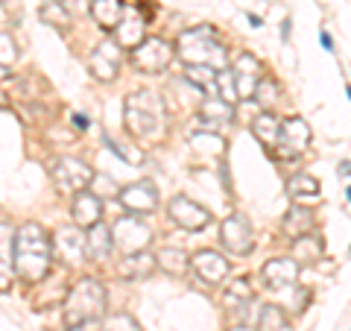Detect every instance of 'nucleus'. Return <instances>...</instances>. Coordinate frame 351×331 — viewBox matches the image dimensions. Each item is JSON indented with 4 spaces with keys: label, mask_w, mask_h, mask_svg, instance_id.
Returning a JSON list of instances; mask_svg holds the SVG:
<instances>
[{
    "label": "nucleus",
    "mask_w": 351,
    "mask_h": 331,
    "mask_svg": "<svg viewBox=\"0 0 351 331\" xmlns=\"http://www.w3.org/2000/svg\"><path fill=\"white\" fill-rule=\"evenodd\" d=\"M53 261V238L44 231L41 223H24L15 229L12 240V264L15 275L27 284H38L47 279Z\"/></svg>",
    "instance_id": "nucleus-1"
},
{
    "label": "nucleus",
    "mask_w": 351,
    "mask_h": 331,
    "mask_svg": "<svg viewBox=\"0 0 351 331\" xmlns=\"http://www.w3.org/2000/svg\"><path fill=\"white\" fill-rule=\"evenodd\" d=\"M108 308V293L106 288L91 275L73 282L68 293H64V305H62V319L64 328H80V326H94L100 317H106Z\"/></svg>",
    "instance_id": "nucleus-2"
},
{
    "label": "nucleus",
    "mask_w": 351,
    "mask_h": 331,
    "mask_svg": "<svg viewBox=\"0 0 351 331\" xmlns=\"http://www.w3.org/2000/svg\"><path fill=\"white\" fill-rule=\"evenodd\" d=\"M176 56L184 65H205V68L214 71H226L228 68V50L226 44L219 41L214 27H191L182 30L179 38H176Z\"/></svg>",
    "instance_id": "nucleus-3"
},
{
    "label": "nucleus",
    "mask_w": 351,
    "mask_h": 331,
    "mask_svg": "<svg viewBox=\"0 0 351 331\" xmlns=\"http://www.w3.org/2000/svg\"><path fill=\"white\" fill-rule=\"evenodd\" d=\"M123 120L126 132H132L135 138H149L158 135L164 126V103L158 94L152 91H135L123 100Z\"/></svg>",
    "instance_id": "nucleus-4"
},
{
    "label": "nucleus",
    "mask_w": 351,
    "mask_h": 331,
    "mask_svg": "<svg viewBox=\"0 0 351 331\" xmlns=\"http://www.w3.org/2000/svg\"><path fill=\"white\" fill-rule=\"evenodd\" d=\"M50 176H53V182H56L59 191H64V194L88 191V187H91V182H94V170L88 168L82 159H73V156H59V159H53Z\"/></svg>",
    "instance_id": "nucleus-5"
},
{
    "label": "nucleus",
    "mask_w": 351,
    "mask_h": 331,
    "mask_svg": "<svg viewBox=\"0 0 351 331\" xmlns=\"http://www.w3.org/2000/svg\"><path fill=\"white\" fill-rule=\"evenodd\" d=\"M173 56H176V47L170 41H164L158 36H152V38L147 36L135 50H132V65L144 73H161V71L170 68Z\"/></svg>",
    "instance_id": "nucleus-6"
},
{
    "label": "nucleus",
    "mask_w": 351,
    "mask_h": 331,
    "mask_svg": "<svg viewBox=\"0 0 351 331\" xmlns=\"http://www.w3.org/2000/svg\"><path fill=\"white\" fill-rule=\"evenodd\" d=\"M112 238H114V247H120L129 255V252L147 249V244L152 240V229L138 214H129V217H120L112 226Z\"/></svg>",
    "instance_id": "nucleus-7"
},
{
    "label": "nucleus",
    "mask_w": 351,
    "mask_h": 331,
    "mask_svg": "<svg viewBox=\"0 0 351 331\" xmlns=\"http://www.w3.org/2000/svg\"><path fill=\"white\" fill-rule=\"evenodd\" d=\"M219 240H223V247L228 252H234V255H249V252L255 249V231H252L249 220L243 214H228L223 220Z\"/></svg>",
    "instance_id": "nucleus-8"
},
{
    "label": "nucleus",
    "mask_w": 351,
    "mask_h": 331,
    "mask_svg": "<svg viewBox=\"0 0 351 331\" xmlns=\"http://www.w3.org/2000/svg\"><path fill=\"white\" fill-rule=\"evenodd\" d=\"M232 73H234L237 97L240 100H252L258 82L267 76V68H263V62L255 56V53H240V56L234 59V65H232Z\"/></svg>",
    "instance_id": "nucleus-9"
},
{
    "label": "nucleus",
    "mask_w": 351,
    "mask_h": 331,
    "mask_svg": "<svg viewBox=\"0 0 351 331\" xmlns=\"http://www.w3.org/2000/svg\"><path fill=\"white\" fill-rule=\"evenodd\" d=\"M117 200H120V205H123L129 214L144 217V214L156 212V205H158V191H156V185H152L149 179H138V182H132V185H126V187H120Z\"/></svg>",
    "instance_id": "nucleus-10"
},
{
    "label": "nucleus",
    "mask_w": 351,
    "mask_h": 331,
    "mask_svg": "<svg viewBox=\"0 0 351 331\" xmlns=\"http://www.w3.org/2000/svg\"><path fill=\"white\" fill-rule=\"evenodd\" d=\"M167 214L176 226H182V229H188V231H199L205 229L208 223H211V212H208L205 205L199 203H193L191 196H173L170 205H167Z\"/></svg>",
    "instance_id": "nucleus-11"
},
{
    "label": "nucleus",
    "mask_w": 351,
    "mask_h": 331,
    "mask_svg": "<svg viewBox=\"0 0 351 331\" xmlns=\"http://www.w3.org/2000/svg\"><path fill=\"white\" fill-rule=\"evenodd\" d=\"M191 267L196 273V279H202L205 284H211V288L223 284L228 279V273H232V264H228L223 258V252H217V249H199L191 258Z\"/></svg>",
    "instance_id": "nucleus-12"
},
{
    "label": "nucleus",
    "mask_w": 351,
    "mask_h": 331,
    "mask_svg": "<svg viewBox=\"0 0 351 331\" xmlns=\"http://www.w3.org/2000/svg\"><path fill=\"white\" fill-rule=\"evenodd\" d=\"M120 50H123V47H120L114 38L100 41L94 47L91 59H88V71H91L97 80H103V82L114 80L117 71H120V62H123V53H120Z\"/></svg>",
    "instance_id": "nucleus-13"
},
{
    "label": "nucleus",
    "mask_w": 351,
    "mask_h": 331,
    "mask_svg": "<svg viewBox=\"0 0 351 331\" xmlns=\"http://www.w3.org/2000/svg\"><path fill=\"white\" fill-rule=\"evenodd\" d=\"M311 144V126H307V120L302 117H290V120H281V138H278V152L284 159H295L302 156Z\"/></svg>",
    "instance_id": "nucleus-14"
},
{
    "label": "nucleus",
    "mask_w": 351,
    "mask_h": 331,
    "mask_svg": "<svg viewBox=\"0 0 351 331\" xmlns=\"http://www.w3.org/2000/svg\"><path fill=\"white\" fill-rule=\"evenodd\" d=\"M53 252L59 255V261L64 264H80L85 258V229L80 226H62L56 235H53Z\"/></svg>",
    "instance_id": "nucleus-15"
},
{
    "label": "nucleus",
    "mask_w": 351,
    "mask_h": 331,
    "mask_svg": "<svg viewBox=\"0 0 351 331\" xmlns=\"http://www.w3.org/2000/svg\"><path fill=\"white\" fill-rule=\"evenodd\" d=\"M299 270L302 264L293 261V258H272L263 264V282H267L269 290H284V288H293L295 282H299Z\"/></svg>",
    "instance_id": "nucleus-16"
},
{
    "label": "nucleus",
    "mask_w": 351,
    "mask_h": 331,
    "mask_svg": "<svg viewBox=\"0 0 351 331\" xmlns=\"http://www.w3.org/2000/svg\"><path fill=\"white\" fill-rule=\"evenodd\" d=\"M228 124H234V106L219 97H205L199 103V126L205 132H217Z\"/></svg>",
    "instance_id": "nucleus-17"
},
{
    "label": "nucleus",
    "mask_w": 351,
    "mask_h": 331,
    "mask_svg": "<svg viewBox=\"0 0 351 331\" xmlns=\"http://www.w3.org/2000/svg\"><path fill=\"white\" fill-rule=\"evenodd\" d=\"M71 214H73V226L80 229H91L100 223L103 217V200L91 191H80L73 194V205H71Z\"/></svg>",
    "instance_id": "nucleus-18"
},
{
    "label": "nucleus",
    "mask_w": 351,
    "mask_h": 331,
    "mask_svg": "<svg viewBox=\"0 0 351 331\" xmlns=\"http://www.w3.org/2000/svg\"><path fill=\"white\" fill-rule=\"evenodd\" d=\"M156 270H158L156 255L147 252V249L144 252H129V255H123V261L117 264V275H120V279H129V282L149 279Z\"/></svg>",
    "instance_id": "nucleus-19"
},
{
    "label": "nucleus",
    "mask_w": 351,
    "mask_h": 331,
    "mask_svg": "<svg viewBox=\"0 0 351 331\" xmlns=\"http://www.w3.org/2000/svg\"><path fill=\"white\" fill-rule=\"evenodd\" d=\"M147 38V30H144V18H141L138 9H126L123 18H120V24L114 30V41L120 47H129L135 50L141 41Z\"/></svg>",
    "instance_id": "nucleus-20"
},
{
    "label": "nucleus",
    "mask_w": 351,
    "mask_h": 331,
    "mask_svg": "<svg viewBox=\"0 0 351 331\" xmlns=\"http://www.w3.org/2000/svg\"><path fill=\"white\" fill-rule=\"evenodd\" d=\"M114 249V238H112V229L106 223H97L91 229H85V258L91 261H106Z\"/></svg>",
    "instance_id": "nucleus-21"
},
{
    "label": "nucleus",
    "mask_w": 351,
    "mask_h": 331,
    "mask_svg": "<svg viewBox=\"0 0 351 331\" xmlns=\"http://www.w3.org/2000/svg\"><path fill=\"white\" fill-rule=\"evenodd\" d=\"M313 229H316V217H313L311 208H304V205H293L290 212L284 214V220H281V231L290 240L302 238V235H311Z\"/></svg>",
    "instance_id": "nucleus-22"
},
{
    "label": "nucleus",
    "mask_w": 351,
    "mask_h": 331,
    "mask_svg": "<svg viewBox=\"0 0 351 331\" xmlns=\"http://www.w3.org/2000/svg\"><path fill=\"white\" fill-rule=\"evenodd\" d=\"M252 135H255L267 150H276L278 138H281V120L276 117V112H261L255 120H252Z\"/></svg>",
    "instance_id": "nucleus-23"
},
{
    "label": "nucleus",
    "mask_w": 351,
    "mask_h": 331,
    "mask_svg": "<svg viewBox=\"0 0 351 331\" xmlns=\"http://www.w3.org/2000/svg\"><path fill=\"white\" fill-rule=\"evenodd\" d=\"M123 12H126L123 0H91V15H94V21H97V24H100L103 30H108V32L117 30Z\"/></svg>",
    "instance_id": "nucleus-24"
},
{
    "label": "nucleus",
    "mask_w": 351,
    "mask_h": 331,
    "mask_svg": "<svg viewBox=\"0 0 351 331\" xmlns=\"http://www.w3.org/2000/svg\"><path fill=\"white\" fill-rule=\"evenodd\" d=\"M322 252H325V244H322V238L316 235V231H311V235H302V238H295L293 240V261H299V264H316L322 258Z\"/></svg>",
    "instance_id": "nucleus-25"
},
{
    "label": "nucleus",
    "mask_w": 351,
    "mask_h": 331,
    "mask_svg": "<svg viewBox=\"0 0 351 331\" xmlns=\"http://www.w3.org/2000/svg\"><path fill=\"white\" fill-rule=\"evenodd\" d=\"M156 264H158V270H164L167 275H184L191 267V258L184 255V249H179V247H164L156 252Z\"/></svg>",
    "instance_id": "nucleus-26"
},
{
    "label": "nucleus",
    "mask_w": 351,
    "mask_h": 331,
    "mask_svg": "<svg viewBox=\"0 0 351 331\" xmlns=\"http://www.w3.org/2000/svg\"><path fill=\"white\" fill-rule=\"evenodd\" d=\"M287 194H290V200H295V203L319 200V179H313L311 173H295L293 179L287 182Z\"/></svg>",
    "instance_id": "nucleus-27"
},
{
    "label": "nucleus",
    "mask_w": 351,
    "mask_h": 331,
    "mask_svg": "<svg viewBox=\"0 0 351 331\" xmlns=\"http://www.w3.org/2000/svg\"><path fill=\"white\" fill-rule=\"evenodd\" d=\"M184 80L196 85L205 97H217V71L205 68V65H188L184 68Z\"/></svg>",
    "instance_id": "nucleus-28"
},
{
    "label": "nucleus",
    "mask_w": 351,
    "mask_h": 331,
    "mask_svg": "<svg viewBox=\"0 0 351 331\" xmlns=\"http://www.w3.org/2000/svg\"><path fill=\"white\" fill-rule=\"evenodd\" d=\"M252 100H255L263 112H272L281 100V82L276 80V76H263V80L258 82V88H255V97H252Z\"/></svg>",
    "instance_id": "nucleus-29"
},
{
    "label": "nucleus",
    "mask_w": 351,
    "mask_h": 331,
    "mask_svg": "<svg viewBox=\"0 0 351 331\" xmlns=\"http://www.w3.org/2000/svg\"><path fill=\"white\" fill-rule=\"evenodd\" d=\"M258 328L261 331H290V317L281 305H263L258 314Z\"/></svg>",
    "instance_id": "nucleus-30"
},
{
    "label": "nucleus",
    "mask_w": 351,
    "mask_h": 331,
    "mask_svg": "<svg viewBox=\"0 0 351 331\" xmlns=\"http://www.w3.org/2000/svg\"><path fill=\"white\" fill-rule=\"evenodd\" d=\"M38 18H41L47 27H53V30H68L71 21H73V15H71L62 3H56V0H47V3L38 9Z\"/></svg>",
    "instance_id": "nucleus-31"
},
{
    "label": "nucleus",
    "mask_w": 351,
    "mask_h": 331,
    "mask_svg": "<svg viewBox=\"0 0 351 331\" xmlns=\"http://www.w3.org/2000/svg\"><path fill=\"white\" fill-rule=\"evenodd\" d=\"M252 299H255V290H252L249 279H234L232 284H226V302H228V305H237L234 311L246 308Z\"/></svg>",
    "instance_id": "nucleus-32"
},
{
    "label": "nucleus",
    "mask_w": 351,
    "mask_h": 331,
    "mask_svg": "<svg viewBox=\"0 0 351 331\" xmlns=\"http://www.w3.org/2000/svg\"><path fill=\"white\" fill-rule=\"evenodd\" d=\"M217 97L219 100H226V103H237L240 97H237V85H234V73L232 68H226V71H217Z\"/></svg>",
    "instance_id": "nucleus-33"
},
{
    "label": "nucleus",
    "mask_w": 351,
    "mask_h": 331,
    "mask_svg": "<svg viewBox=\"0 0 351 331\" xmlns=\"http://www.w3.org/2000/svg\"><path fill=\"white\" fill-rule=\"evenodd\" d=\"M103 331H141V326H138L135 317H129L126 311H117V314H108L106 317Z\"/></svg>",
    "instance_id": "nucleus-34"
},
{
    "label": "nucleus",
    "mask_w": 351,
    "mask_h": 331,
    "mask_svg": "<svg viewBox=\"0 0 351 331\" xmlns=\"http://www.w3.org/2000/svg\"><path fill=\"white\" fill-rule=\"evenodd\" d=\"M103 144L112 150V152H117V156L123 159V161H129V164H141V161H144V152L135 150V147H123V144H120V141H114L112 135H103Z\"/></svg>",
    "instance_id": "nucleus-35"
},
{
    "label": "nucleus",
    "mask_w": 351,
    "mask_h": 331,
    "mask_svg": "<svg viewBox=\"0 0 351 331\" xmlns=\"http://www.w3.org/2000/svg\"><path fill=\"white\" fill-rule=\"evenodd\" d=\"M91 194H97L103 200H112V196H117L120 194V187H117V182L112 179V176H103V173H94V182H91V187H88Z\"/></svg>",
    "instance_id": "nucleus-36"
},
{
    "label": "nucleus",
    "mask_w": 351,
    "mask_h": 331,
    "mask_svg": "<svg viewBox=\"0 0 351 331\" xmlns=\"http://www.w3.org/2000/svg\"><path fill=\"white\" fill-rule=\"evenodd\" d=\"M15 59H18V47H15L12 36H9V32H0V65L9 68Z\"/></svg>",
    "instance_id": "nucleus-37"
},
{
    "label": "nucleus",
    "mask_w": 351,
    "mask_h": 331,
    "mask_svg": "<svg viewBox=\"0 0 351 331\" xmlns=\"http://www.w3.org/2000/svg\"><path fill=\"white\" fill-rule=\"evenodd\" d=\"M12 279H15V270L9 267L3 255H0V293H6L9 288H12Z\"/></svg>",
    "instance_id": "nucleus-38"
},
{
    "label": "nucleus",
    "mask_w": 351,
    "mask_h": 331,
    "mask_svg": "<svg viewBox=\"0 0 351 331\" xmlns=\"http://www.w3.org/2000/svg\"><path fill=\"white\" fill-rule=\"evenodd\" d=\"M56 3H62V6L68 9L71 15H80V12H91V0H56Z\"/></svg>",
    "instance_id": "nucleus-39"
},
{
    "label": "nucleus",
    "mask_w": 351,
    "mask_h": 331,
    "mask_svg": "<svg viewBox=\"0 0 351 331\" xmlns=\"http://www.w3.org/2000/svg\"><path fill=\"white\" fill-rule=\"evenodd\" d=\"M71 120H73V129H82V132L88 129V117H85V115L73 112V115H71Z\"/></svg>",
    "instance_id": "nucleus-40"
},
{
    "label": "nucleus",
    "mask_w": 351,
    "mask_h": 331,
    "mask_svg": "<svg viewBox=\"0 0 351 331\" xmlns=\"http://www.w3.org/2000/svg\"><path fill=\"white\" fill-rule=\"evenodd\" d=\"M319 41H322V47H325L328 53H331V50H334V38H331V36H328V32H325V30L319 32Z\"/></svg>",
    "instance_id": "nucleus-41"
},
{
    "label": "nucleus",
    "mask_w": 351,
    "mask_h": 331,
    "mask_svg": "<svg viewBox=\"0 0 351 331\" xmlns=\"http://www.w3.org/2000/svg\"><path fill=\"white\" fill-rule=\"evenodd\" d=\"M339 176H351V161H343V164H339Z\"/></svg>",
    "instance_id": "nucleus-42"
},
{
    "label": "nucleus",
    "mask_w": 351,
    "mask_h": 331,
    "mask_svg": "<svg viewBox=\"0 0 351 331\" xmlns=\"http://www.w3.org/2000/svg\"><path fill=\"white\" fill-rule=\"evenodd\" d=\"M287 36H290V21H284V24H281V38L287 41Z\"/></svg>",
    "instance_id": "nucleus-43"
},
{
    "label": "nucleus",
    "mask_w": 351,
    "mask_h": 331,
    "mask_svg": "<svg viewBox=\"0 0 351 331\" xmlns=\"http://www.w3.org/2000/svg\"><path fill=\"white\" fill-rule=\"evenodd\" d=\"M232 331H252V326H249V323H240V326H234Z\"/></svg>",
    "instance_id": "nucleus-44"
},
{
    "label": "nucleus",
    "mask_w": 351,
    "mask_h": 331,
    "mask_svg": "<svg viewBox=\"0 0 351 331\" xmlns=\"http://www.w3.org/2000/svg\"><path fill=\"white\" fill-rule=\"evenodd\" d=\"M6 76H9V71L3 68V65H0V82H3V80H6Z\"/></svg>",
    "instance_id": "nucleus-45"
},
{
    "label": "nucleus",
    "mask_w": 351,
    "mask_h": 331,
    "mask_svg": "<svg viewBox=\"0 0 351 331\" xmlns=\"http://www.w3.org/2000/svg\"><path fill=\"white\" fill-rule=\"evenodd\" d=\"M346 196H348V203H351V187H346Z\"/></svg>",
    "instance_id": "nucleus-46"
},
{
    "label": "nucleus",
    "mask_w": 351,
    "mask_h": 331,
    "mask_svg": "<svg viewBox=\"0 0 351 331\" xmlns=\"http://www.w3.org/2000/svg\"><path fill=\"white\" fill-rule=\"evenodd\" d=\"M346 91H348V100H351V85H348V88H346Z\"/></svg>",
    "instance_id": "nucleus-47"
}]
</instances>
